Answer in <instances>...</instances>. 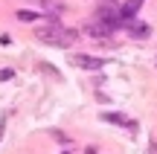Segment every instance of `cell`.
Returning a JSON list of instances; mask_svg holds the SVG:
<instances>
[{
	"instance_id": "6da1fadb",
	"label": "cell",
	"mask_w": 157,
	"mask_h": 154,
	"mask_svg": "<svg viewBox=\"0 0 157 154\" xmlns=\"http://www.w3.org/2000/svg\"><path fill=\"white\" fill-rule=\"evenodd\" d=\"M35 38L41 44H50V47H70L73 41H78V32L76 29H64L58 21H50V23L35 26Z\"/></svg>"
},
{
	"instance_id": "7a4b0ae2",
	"label": "cell",
	"mask_w": 157,
	"mask_h": 154,
	"mask_svg": "<svg viewBox=\"0 0 157 154\" xmlns=\"http://www.w3.org/2000/svg\"><path fill=\"white\" fill-rule=\"evenodd\" d=\"M96 23H102V26L105 29H117V26H122V23H119V9L113 3H102L99 9H96Z\"/></svg>"
},
{
	"instance_id": "3957f363",
	"label": "cell",
	"mask_w": 157,
	"mask_h": 154,
	"mask_svg": "<svg viewBox=\"0 0 157 154\" xmlns=\"http://www.w3.org/2000/svg\"><path fill=\"white\" fill-rule=\"evenodd\" d=\"M82 32L87 35V38L93 41V44H111V29H105L102 23H96V21H90L87 26L82 29Z\"/></svg>"
},
{
	"instance_id": "277c9868",
	"label": "cell",
	"mask_w": 157,
	"mask_h": 154,
	"mask_svg": "<svg viewBox=\"0 0 157 154\" xmlns=\"http://www.w3.org/2000/svg\"><path fill=\"white\" fill-rule=\"evenodd\" d=\"M73 64L76 67H82V70H102V58H96V55H84V52H76L73 55Z\"/></svg>"
},
{
	"instance_id": "5b68a950",
	"label": "cell",
	"mask_w": 157,
	"mask_h": 154,
	"mask_svg": "<svg viewBox=\"0 0 157 154\" xmlns=\"http://www.w3.org/2000/svg\"><path fill=\"white\" fill-rule=\"evenodd\" d=\"M128 35H131V38H137V41H146L148 35H151V29H148L146 23H140V21H131L128 23Z\"/></svg>"
},
{
	"instance_id": "8992f818",
	"label": "cell",
	"mask_w": 157,
	"mask_h": 154,
	"mask_svg": "<svg viewBox=\"0 0 157 154\" xmlns=\"http://www.w3.org/2000/svg\"><path fill=\"white\" fill-rule=\"evenodd\" d=\"M102 119H105V122H113V125H125V128H131V131H134V122H131V119H125V116L122 114H111V111H105V114H102Z\"/></svg>"
},
{
	"instance_id": "52a82bcc",
	"label": "cell",
	"mask_w": 157,
	"mask_h": 154,
	"mask_svg": "<svg viewBox=\"0 0 157 154\" xmlns=\"http://www.w3.org/2000/svg\"><path fill=\"white\" fill-rule=\"evenodd\" d=\"M41 3H44V9L50 12V17H52V12H64V3H61V0H41Z\"/></svg>"
},
{
	"instance_id": "ba28073f",
	"label": "cell",
	"mask_w": 157,
	"mask_h": 154,
	"mask_svg": "<svg viewBox=\"0 0 157 154\" xmlns=\"http://www.w3.org/2000/svg\"><path fill=\"white\" fill-rule=\"evenodd\" d=\"M17 21H23V23H32L35 21V17H38V15H35V12H29V9H21V12H17Z\"/></svg>"
},
{
	"instance_id": "9c48e42d",
	"label": "cell",
	"mask_w": 157,
	"mask_h": 154,
	"mask_svg": "<svg viewBox=\"0 0 157 154\" xmlns=\"http://www.w3.org/2000/svg\"><path fill=\"white\" fill-rule=\"evenodd\" d=\"M64 154H70V151H64Z\"/></svg>"
}]
</instances>
